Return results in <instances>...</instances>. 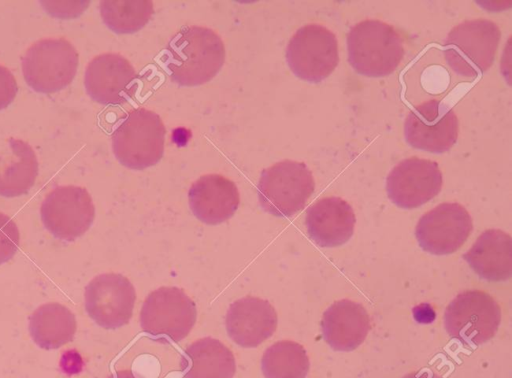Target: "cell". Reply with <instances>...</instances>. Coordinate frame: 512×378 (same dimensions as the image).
Returning <instances> with one entry per match:
<instances>
[{"label": "cell", "instance_id": "6da1fadb", "mask_svg": "<svg viewBox=\"0 0 512 378\" xmlns=\"http://www.w3.org/2000/svg\"><path fill=\"white\" fill-rule=\"evenodd\" d=\"M162 61L173 82L198 86L209 82L220 71L225 47L212 29L186 26L169 41Z\"/></svg>", "mask_w": 512, "mask_h": 378}, {"label": "cell", "instance_id": "7a4b0ae2", "mask_svg": "<svg viewBox=\"0 0 512 378\" xmlns=\"http://www.w3.org/2000/svg\"><path fill=\"white\" fill-rule=\"evenodd\" d=\"M347 52L348 62L357 73L378 78L394 72L404 56V47L394 27L366 19L350 29Z\"/></svg>", "mask_w": 512, "mask_h": 378}, {"label": "cell", "instance_id": "3957f363", "mask_svg": "<svg viewBox=\"0 0 512 378\" xmlns=\"http://www.w3.org/2000/svg\"><path fill=\"white\" fill-rule=\"evenodd\" d=\"M501 38L499 27L487 19L466 20L448 33L444 58L458 75L475 78L494 62Z\"/></svg>", "mask_w": 512, "mask_h": 378}, {"label": "cell", "instance_id": "277c9868", "mask_svg": "<svg viewBox=\"0 0 512 378\" xmlns=\"http://www.w3.org/2000/svg\"><path fill=\"white\" fill-rule=\"evenodd\" d=\"M165 126L158 114L133 109L112 133V149L120 164L143 170L160 161L164 153Z\"/></svg>", "mask_w": 512, "mask_h": 378}, {"label": "cell", "instance_id": "5b68a950", "mask_svg": "<svg viewBox=\"0 0 512 378\" xmlns=\"http://www.w3.org/2000/svg\"><path fill=\"white\" fill-rule=\"evenodd\" d=\"M314 189L312 172L305 163L283 160L262 171L257 194L264 211L288 218L304 209Z\"/></svg>", "mask_w": 512, "mask_h": 378}, {"label": "cell", "instance_id": "8992f818", "mask_svg": "<svg viewBox=\"0 0 512 378\" xmlns=\"http://www.w3.org/2000/svg\"><path fill=\"white\" fill-rule=\"evenodd\" d=\"M78 63V52L68 40L48 38L28 48L22 58V72L30 88L50 94L64 89L72 82Z\"/></svg>", "mask_w": 512, "mask_h": 378}, {"label": "cell", "instance_id": "52a82bcc", "mask_svg": "<svg viewBox=\"0 0 512 378\" xmlns=\"http://www.w3.org/2000/svg\"><path fill=\"white\" fill-rule=\"evenodd\" d=\"M500 322V306L480 290L459 293L444 312L448 335L468 347H477L493 338Z\"/></svg>", "mask_w": 512, "mask_h": 378}, {"label": "cell", "instance_id": "ba28073f", "mask_svg": "<svg viewBox=\"0 0 512 378\" xmlns=\"http://www.w3.org/2000/svg\"><path fill=\"white\" fill-rule=\"evenodd\" d=\"M197 318L194 301L178 287H160L146 297L140 326L157 340L179 342L192 330Z\"/></svg>", "mask_w": 512, "mask_h": 378}, {"label": "cell", "instance_id": "9c48e42d", "mask_svg": "<svg viewBox=\"0 0 512 378\" xmlns=\"http://www.w3.org/2000/svg\"><path fill=\"white\" fill-rule=\"evenodd\" d=\"M286 60L295 76L310 83H320L339 63L335 34L315 23L299 28L288 42Z\"/></svg>", "mask_w": 512, "mask_h": 378}, {"label": "cell", "instance_id": "30bf717a", "mask_svg": "<svg viewBox=\"0 0 512 378\" xmlns=\"http://www.w3.org/2000/svg\"><path fill=\"white\" fill-rule=\"evenodd\" d=\"M45 228L56 238L73 241L92 225L95 207L88 191L80 186H59L50 191L40 208Z\"/></svg>", "mask_w": 512, "mask_h": 378}, {"label": "cell", "instance_id": "8fae6325", "mask_svg": "<svg viewBox=\"0 0 512 378\" xmlns=\"http://www.w3.org/2000/svg\"><path fill=\"white\" fill-rule=\"evenodd\" d=\"M459 121L446 103L432 99L415 106L404 123L406 142L433 154L447 152L456 143Z\"/></svg>", "mask_w": 512, "mask_h": 378}, {"label": "cell", "instance_id": "7c38bea8", "mask_svg": "<svg viewBox=\"0 0 512 378\" xmlns=\"http://www.w3.org/2000/svg\"><path fill=\"white\" fill-rule=\"evenodd\" d=\"M84 297L86 312L97 325L117 329L131 319L136 292L123 275L105 273L88 283Z\"/></svg>", "mask_w": 512, "mask_h": 378}, {"label": "cell", "instance_id": "4fadbf2b", "mask_svg": "<svg viewBox=\"0 0 512 378\" xmlns=\"http://www.w3.org/2000/svg\"><path fill=\"white\" fill-rule=\"evenodd\" d=\"M473 229L472 218L460 204L442 203L425 213L415 227L419 246L434 255L457 251Z\"/></svg>", "mask_w": 512, "mask_h": 378}, {"label": "cell", "instance_id": "5bb4252c", "mask_svg": "<svg viewBox=\"0 0 512 378\" xmlns=\"http://www.w3.org/2000/svg\"><path fill=\"white\" fill-rule=\"evenodd\" d=\"M442 173L437 162L411 157L400 161L386 178L389 199L403 209L417 208L441 190Z\"/></svg>", "mask_w": 512, "mask_h": 378}, {"label": "cell", "instance_id": "9a60e30c", "mask_svg": "<svg viewBox=\"0 0 512 378\" xmlns=\"http://www.w3.org/2000/svg\"><path fill=\"white\" fill-rule=\"evenodd\" d=\"M135 79V69L126 58L117 53H104L88 63L84 85L94 101L116 105L131 96Z\"/></svg>", "mask_w": 512, "mask_h": 378}, {"label": "cell", "instance_id": "2e32d148", "mask_svg": "<svg viewBox=\"0 0 512 378\" xmlns=\"http://www.w3.org/2000/svg\"><path fill=\"white\" fill-rule=\"evenodd\" d=\"M277 323L274 307L268 301L252 296L233 302L225 318L228 336L244 348L257 347L271 337Z\"/></svg>", "mask_w": 512, "mask_h": 378}, {"label": "cell", "instance_id": "e0dca14e", "mask_svg": "<svg viewBox=\"0 0 512 378\" xmlns=\"http://www.w3.org/2000/svg\"><path fill=\"white\" fill-rule=\"evenodd\" d=\"M188 199L193 215L208 225L231 218L240 202L236 184L220 174L201 176L191 185Z\"/></svg>", "mask_w": 512, "mask_h": 378}, {"label": "cell", "instance_id": "ac0fdd59", "mask_svg": "<svg viewBox=\"0 0 512 378\" xmlns=\"http://www.w3.org/2000/svg\"><path fill=\"white\" fill-rule=\"evenodd\" d=\"M355 213L340 197L317 200L306 211L305 224L309 237L320 247H337L353 235Z\"/></svg>", "mask_w": 512, "mask_h": 378}, {"label": "cell", "instance_id": "d6986e66", "mask_svg": "<svg viewBox=\"0 0 512 378\" xmlns=\"http://www.w3.org/2000/svg\"><path fill=\"white\" fill-rule=\"evenodd\" d=\"M370 328L366 309L348 299L334 302L325 310L321 320L323 338L335 351L356 349L364 342Z\"/></svg>", "mask_w": 512, "mask_h": 378}, {"label": "cell", "instance_id": "ffe728a7", "mask_svg": "<svg viewBox=\"0 0 512 378\" xmlns=\"http://www.w3.org/2000/svg\"><path fill=\"white\" fill-rule=\"evenodd\" d=\"M463 258L479 277L490 282L505 281L512 274L511 237L502 230L488 229Z\"/></svg>", "mask_w": 512, "mask_h": 378}, {"label": "cell", "instance_id": "44dd1931", "mask_svg": "<svg viewBox=\"0 0 512 378\" xmlns=\"http://www.w3.org/2000/svg\"><path fill=\"white\" fill-rule=\"evenodd\" d=\"M38 175V161L25 141L8 138L0 144V195L16 197L26 194Z\"/></svg>", "mask_w": 512, "mask_h": 378}, {"label": "cell", "instance_id": "7402d4cb", "mask_svg": "<svg viewBox=\"0 0 512 378\" xmlns=\"http://www.w3.org/2000/svg\"><path fill=\"white\" fill-rule=\"evenodd\" d=\"M181 369L184 378H233L236 362L232 351L222 342L205 337L185 349Z\"/></svg>", "mask_w": 512, "mask_h": 378}, {"label": "cell", "instance_id": "603a6c76", "mask_svg": "<svg viewBox=\"0 0 512 378\" xmlns=\"http://www.w3.org/2000/svg\"><path fill=\"white\" fill-rule=\"evenodd\" d=\"M76 329L75 315L57 302L41 305L30 317V335L40 348L46 350L59 348L72 341Z\"/></svg>", "mask_w": 512, "mask_h": 378}, {"label": "cell", "instance_id": "cb8c5ba5", "mask_svg": "<svg viewBox=\"0 0 512 378\" xmlns=\"http://www.w3.org/2000/svg\"><path fill=\"white\" fill-rule=\"evenodd\" d=\"M309 368L304 347L290 340L275 342L266 349L261 359L265 378H306Z\"/></svg>", "mask_w": 512, "mask_h": 378}, {"label": "cell", "instance_id": "d4e9b609", "mask_svg": "<svg viewBox=\"0 0 512 378\" xmlns=\"http://www.w3.org/2000/svg\"><path fill=\"white\" fill-rule=\"evenodd\" d=\"M99 7L103 22L117 34L137 32L154 12L150 0H104Z\"/></svg>", "mask_w": 512, "mask_h": 378}, {"label": "cell", "instance_id": "484cf974", "mask_svg": "<svg viewBox=\"0 0 512 378\" xmlns=\"http://www.w3.org/2000/svg\"><path fill=\"white\" fill-rule=\"evenodd\" d=\"M19 242L20 233L16 223L8 215L0 212V265L15 255Z\"/></svg>", "mask_w": 512, "mask_h": 378}, {"label": "cell", "instance_id": "4316f807", "mask_svg": "<svg viewBox=\"0 0 512 378\" xmlns=\"http://www.w3.org/2000/svg\"><path fill=\"white\" fill-rule=\"evenodd\" d=\"M18 86L13 74L0 65V110L9 106L17 93Z\"/></svg>", "mask_w": 512, "mask_h": 378}, {"label": "cell", "instance_id": "83f0119b", "mask_svg": "<svg viewBox=\"0 0 512 378\" xmlns=\"http://www.w3.org/2000/svg\"><path fill=\"white\" fill-rule=\"evenodd\" d=\"M402 378H442V377L429 369H421L418 371L410 372V373L404 375Z\"/></svg>", "mask_w": 512, "mask_h": 378}, {"label": "cell", "instance_id": "f1b7e54d", "mask_svg": "<svg viewBox=\"0 0 512 378\" xmlns=\"http://www.w3.org/2000/svg\"><path fill=\"white\" fill-rule=\"evenodd\" d=\"M107 378H136L131 370H119L111 373Z\"/></svg>", "mask_w": 512, "mask_h": 378}]
</instances>
